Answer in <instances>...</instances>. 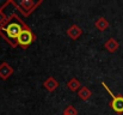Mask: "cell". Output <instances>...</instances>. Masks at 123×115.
<instances>
[{"instance_id": "2", "label": "cell", "mask_w": 123, "mask_h": 115, "mask_svg": "<svg viewBox=\"0 0 123 115\" xmlns=\"http://www.w3.org/2000/svg\"><path fill=\"white\" fill-rule=\"evenodd\" d=\"M102 84H103L104 89H105V90L109 92V95L111 96L110 107L112 108V110H114V112H116V113H118V114H122L123 113V96H121V95L115 96V95L111 92V90L109 89V86H108L105 83H102Z\"/></svg>"}, {"instance_id": "5", "label": "cell", "mask_w": 123, "mask_h": 115, "mask_svg": "<svg viewBox=\"0 0 123 115\" xmlns=\"http://www.w3.org/2000/svg\"><path fill=\"white\" fill-rule=\"evenodd\" d=\"M12 74H13V68H12L6 61L1 62V64H0V78H1L2 80H6V79H8Z\"/></svg>"}, {"instance_id": "4", "label": "cell", "mask_w": 123, "mask_h": 115, "mask_svg": "<svg viewBox=\"0 0 123 115\" xmlns=\"http://www.w3.org/2000/svg\"><path fill=\"white\" fill-rule=\"evenodd\" d=\"M41 4H42V1L35 2L34 0H23V1L19 2V5H17V4L13 2V5H14L17 8H19V11H20L24 16H29V13H31V12H32L37 6H40Z\"/></svg>"}, {"instance_id": "3", "label": "cell", "mask_w": 123, "mask_h": 115, "mask_svg": "<svg viewBox=\"0 0 123 115\" xmlns=\"http://www.w3.org/2000/svg\"><path fill=\"white\" fill-rule=\"evenodd\" d=\"M35 40H36V36L32 34L31 30L24 29V30L20 33V35L18 36V38L16 40V42H17V44H19L23 49H26Z\"/></svg>"}, {"instance_id": "8", "label": "cell", "mask_w": 123, "mask_h": 115, "mask_svg": "<svg viewBox=\"0 0 123 115\" xmlns=\"http://www.w3.org/2000/svg\"><path fill=\"white\" fill-rule=\"evenodd\" d=\"M104 47H105L110 53H114V52H116L117 48H118V42H117L115 38H109V40L104 43Z\"/></svg>"}, {"instance_id": "10", "label": "cell", "mask_w": 123, "mask_h": 115, "mask_svg": "<svg viewBox=\"0 0 123 115\" xmlns=\"http://www.w3.org/2000/svg\"><path fill=\"white\" fill-rule=\"evenodd\" d=\"M67 86H68V89L71 90V91H79V89L81 88V84H80V81L77 79V78H71L68 81H67Z\"/></svg>"}, {"instance_id": "9", "label": "cell", "mask_w": 123, "mask_h": 115, "mask_svg": "<svg viewBox=\"0 0 123 115\" xmlns=\"http://www.w3.org/2000/svg\"><path fill=\"white\" fill-rule=\"evenodd\" d=\"M78 96L81 98L82 101H87L92 96V92H91V90L87 86H81L79 89V91H78Z\"/></svg>"}, {"instance_id": "6", "label": "cell", "mask_w": 123, "mask_h": 115, "mask_svg": "<svg viewBox=\"0 0 123 115\" xmlns=\"http://www.w3.org/2000/svg\"><path fill=\"white\" fill-rule=\"evenodd\" d=\"M82 35V29L77 25V24H73L69 27V29L67 30V36L72 40H78Z\"/></svg>"}, {"instance_id": "7", "label": "cell", "mask_w": 123, "mask_h": 115, "mask_svg": "<svg viewBox=\"0 0 123 115\" xmlns=\"http://www.w3.org/2000/svg\"><path fill=\"white\" fill-rule=\"evenodd\" d=\"M43 86H44L45 90H48L49 92H53V91H55L56 88L59 86V83H57V80H56L54 77H49V78H47V79L44 80Z\"/></svg>"}, {"instance_id": "13", "label": "cell", "mask_w": 123, "mask_h": 115, "mask_svg": "<svg viewBox=\"0 0 123 115\" xmlns=\"http://www.w3.org/2000/svg\"><path fill=\"white\" fill-rule=\"evenodd\" d=\"M7 25L8 24V19H7V17L4 14V12L0 10V28H4V25Z\"/></svg>"}, {"instance_id": "1", "label": "cell", "mask_w": 123, "mask_h": 115, "mask_svg": "<svg viewBox=\"0 0 123 115\" xmlns=\"http://www.w3.org/2000/svg\"><path fill=\"white\" fill-rule=\"evenodd\" d=\"M24 29H29L24 23H18V22H12V23H8L7 25H5L4 28H0V31H4L6 34V41L12 44V42L10 41V38L12 40H17L18 36L20 35V33L24 30ZM13 47V44H12Z\"/></svg>"}, {"instance_id": "11", "label": "cell", "mask_w": 123, "mask_h": 115, "mask_svg": "<svg viewBox=\"0 0 123 115\" xmlns=\"http://www.w3.org/2000/svg\"><path fill=\"white\" fill-rule=\"evenodd\" d=\"M94 25H96V28H97L99 31H104V30H106V29L109 28V23H108V20H106L104 17L98 18L97 22L94 23Z\"/></svg>"}, {"instance_id": "12", "label": "cell", "mask_w": 123, "mask_h": 115, "mask_svg": "<svg viewBox=\"0 0 123 115\" xmlns=\"http://www.w3.org/2000/svg\"><path fill=\"white\" fill-rule=\"evenodd\" d=\"M63 115H78V110H77L73 106H68V107L63 110Z\"/></svg>"}]
</instances>
